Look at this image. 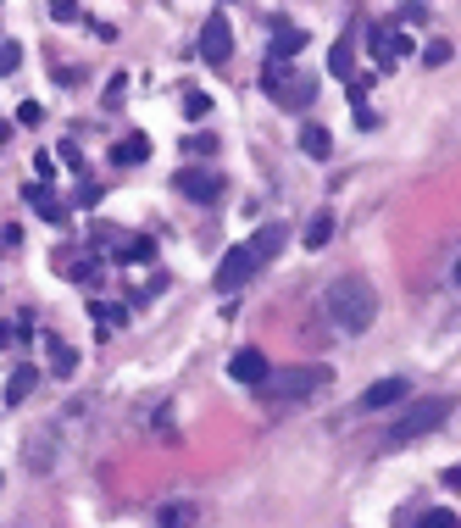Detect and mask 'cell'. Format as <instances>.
<instances>
[{"label":"cell","mask_w":461,"mask_h":528,"mask_svg":"<svg viewBox=\"0 0 461 528\" xmlns=\"http://www.w3.org/2000/svg\"><path fill=\"white\" fill-rule=\"evenodd\" d=\"M178 195H190V201H200V206H212V201H223V178L217 173H206V167H178Z\"/></svg>","instance_id":"cell-8"},{"label":"cell","mask_w":461,"mask_h":528,"mask_svg":"<svg viewBox=\"0 0 461 528\" xmlns=\"http://www.w3.org/2000/svg\"><path fill=\"white\" fill-rule=\"evenodd\" d=\"M51 17H56V23H73L78 6H73V0H51Z\"/></svg>","instance_id":"cell-27"},{"label":"cell","mask_w":461,"mask_h":528,"mask_svg":"<svg viewBox=\"0 0 461 528\" xmlns=\"http://www.w3.org/2000/svg\"><path fill=\"white\" fill-rule=\"evenodd\" d=\"M195 517L200 512H195L190 500H167L161 512H156V528H195Z\"/></svg>","instance_id":"cell-15"},{"label":"cell","mask_w":461,"mask_h":528,"mask_svg":"<svg viewBox=\"0 0 461 528\" xmlns=\"http://www.w3.org/2000/svg\"><path fill=\"white\" fill-rule=\"evenodd\" d=\"M423 61H428V67H439V61H450V45H445V39H434V45L423 51Z\"/></svg>","instance_id":"cell-26"},{"label":"cell","mask_w":461,"mask_h":528,"mask_svg":"<svg viewBox=\"0 0 461 528\" xmlns=\"http://www.w3.org/2000/svg\"><path fill=\"white\" fill-rule=\"evenodd\" d=\"M45 345H51V373H56V378H73V373H78V351H73L67 340H56V334H51Z\"/></svg>","instance_id":"cell-17"},{"label":"cell","mask_w":461,"mask_h":528,"mask_svg":"<svg viewBox=\"0 0 461 528\" xmlns=\"http://www.w3.org/2000/svg\"><path fill=\"white\" fill-rule=\"evenodd\" d=\"M6 345H12V328H6V323H0V351H6Z\"/></svg>","instance_id":"cell-28"},{"label":"cell","mask_w":461,"mask_h":528,"mask_svg":"<svg viewBox=\"0 0 461 528\" xmlns=\"http://www.w3.org/2000/svg\"><path fill=\"white\" fill-rule=\"evenodd\" d=\"M228 373H234V384H262V378L272 373V362H267L256 345H245V351L228 356Z\"/></svg>","instance_id":"cell-10"},{"label":"cell","mask_w":461,"mask_h":528,"mask_svg":"<svg viewBox=\"0 0 461 528\" xmlns=\"http://www.w3.org/2000/svg\"><path fill=\"white\" fill-rule=\"evenodd\" d=\"M356 45H362V34H356V23L333 39V51H328V73L333 78H350V67H356Z\"/></svg>","instance_id":"cell-12"},{"label":"cell","mask_w":461,"mask_h":528,"mask_svg":"<svg viewBox=\"0 0 461 528\" xmlns=\"http://www.w3.org/2000/svg\"><path fill=\"white\" fill-rule=\"evenodd\" d=\"M306 45V34L301 28H289L284 17H272V45H267V61H295Z\"/></svg>","instance_id":"cell-11"},{"label":"cell","mask_w":461,"mask_h":528,"mask_svg":"<svg viewBox=\"0 0 461 528\" xmlns=\"http://www.w3.org/2000/svg\"><path fill=\"white\" fill-rule=\"evenodd\" d=\"M267 256L256 250V240H245V245H234V250H223V267H217V289L223 295H234L239 284H250L256 279V267H262Z\"/></svg>","instance_id":"cell-5"},{"label":"cell","mask_w":461,"mask_h":528,"mask_svg":"<svg viewBox=\"0 0 461 528\" xmlns=\"http://www.w3.org/2000/svg\"><path fill=\"white\" fill-rule=\"evenodd\" d=\"M367 51H372V61H379V67H395V61L411 56V34H406L401 23H372Z\"/></svg>","instance_id":"cell-6"},{"label":"cell","mask_w":461,"mask_h":528,"mask_svg":"<svg viewBox=\"0 0 461 528\" xmlns=\"http://www.w3.org/2000/svg\"><path fill=\"white\" fill-rule=\"evenodd\" d=\"M184 145H190V151H195V156H212V151H217V139H212V134H190V139H184Z\"/></svg>","instance_id":"cell-25"},{"label":"cell","mask_w":461,"mask_h":528,"mask_svg":"<svg viewBox=\"0 0 461 528\" xmlns=\"http://www.w3.org/2000/svg\"><path fill=\"white\" fill-rule=\"evenodd\" d=\"M411 528H461V517H456V512H445V506H434V512H423Z\"/></svg>","instance_id":"cell-22"},{"label":"cell","mask_w":461,"mask_h":528,"mask_svg":"<svg viewBox=\"0 0 461 528\" xmlns=\"http://www.w3.org/2000/svg\"><path fill=\"white\" fill-rule=\"evenodd\" d=\"M445 484H450V490H456V484H461V468H450V473H445Z\"/></svg>","instance_id":"cell-29"},{"label":"cell","mask_w":461,"mask_h":528,"mask_svg":"<svg viewBox=\"0 0 461 528\" xmlns=\"http://www.w3.org/2000/svg\"><path fill=\"white\" fill-rule=\"evenodd\" d=\"M323 311L333 317V328H340V334H367L372 317H379V289H372L362 272H345V279L328 284Z\"/></svg>","instance_id":"cell-1"},{"label":"cell","mask_w":461,"mask_h":528,"mask_svg":"<svg viewBox=\"0 0 461 528\" xmlns=\"http://www.w3.org/2000/svg\"><path fill=\"white\" fill-rule=\"evenodd\" d=\"M301 151L323 162V156L333 151V139H328V129H317V122H306V129H301Z\"/></svg>","instance_id":"cell-18"},{"label":"cell","mask_w":461,"mask_h":528,"mask_svg":"<svg viewBox=\"0 0 461 528\" xmlns=\"http://www.w3.org/2000/svg\"><path fill=\"white\" fill-rule=\"evenodd\" d=\"M0 145H6V129H0Z\"/></svg>","instance_id":"cell-31"},{"label":"cell","mask_w":461,"mask_h":528,"mask_svg":"<svg viewBox=\"0 0 461 528\" xmlns=\"http://www.w3.org/2000/svg\"><path fill=\"white\" fill-rule=\"evenodd\" d=\"M328 234H333V211H317V217L306 223V250H323Z\"/></svg>","instance_id":"cell-19"},{"label":"cell","mask_w":461,"mask_h":528,"mask_svg":"<svg viewBox=\"0 0 461 528\" xmlns=\"http://www.w3.org/2000/svg\"><path fill=\"white\" fill-rule=\"evenodd\" d=\"M456 412V400L450 395H428V400H411V406L401 412V422L389 429V445H411V439H423V434H434L439 422H445Z\"/></svg>","instance_id":"cell-3"},{"label":"cell","mask_w":461,"mask_h":528,"mask_svg":"<svg viewBox=\"0 0 461 528\" xmlns=\"http://www.w3.org/2000/svg\"><path fill=\"white\" fill-rule=\"evenodd\" d=\"M28 206H34V211H45L51 223H67V211H61V201H56V189H51V184H28Z\"/></svg>","instance_id":"cell-14"},{"label":"cell","mask_w":461,"mask_h":528,"mask_svg":"<svg viewBox=\"0 0 461 528\" xmlns=\"http://www.w3.org/2000/svg\"><path fill=\"white\" fill-rule=\"evenodd\" d=\"M206 112H212V95H206V90H184V117L200 122Z\"/></svg>","instance_id":"cell-21"},{"label":"cell","mask_w":461,"mask_h":528,"mask_svg":"<svg viewBox=\"0 0 461 528\" xmlns=\"http://www.w3.org/2000/svg\"><path fill=\"white\" fill-rule=\"evenodd\" d=\"M17 61H23V51H17L12 39H0V78H6V73H17Z\"/></svg>","instance_id":"cell-23"},{"label":"cell","mask_w":461,"mask_h":528,"mask_svg":"<svg viewBox=\"0 0 461 528\" xmlns=\"http://www.w3.org/2000/svg\"><path fill=\"white\" fill-rule=\"evenodd\" d=\"M228 56H234V28H228V17L212 12L200 28V61H212V67H228Z\"/></svg>","instance_id":"cell-7"},{"label":"cell","mask_w":461,"mask_h":528,"mask_svg":"<svg viewBox=\"0 0 461 528\" xmlns=\"http://www.w3.org/2000/svg\"><path fill=\"white\" fill-rule=\"evenodd\" d=\"M256 250H262V256L272 262V256H278V250H284V223H267L262 228V234H256Z\"/></svg>","instance_id":"cell-20"},{"label":"cell","mask_w":461,"mask_h":528,"mask_svg":"<svg viewBox=\"0 0 461 528\" xmlns=\"http://www.w3.org/2000/svg\"><path fill=\"white\" fill-rule=\"evenodd\" d=\"M450 279H456V289H461V256H456V267H450Z\"/></svg>","instance_id":"cell-30"},{"label":"cell","mask_w":461,"mask_h":528,"mask_svg":"<svg viewBox=\"0 0 461 528\" xmlns=\"http://www.w3.org/2000/svg\"><path fill=\"white\" fill-rule=\"evenodd\" d=\"M145 156H151V139H145V134H129V139L112 145V162H117V167H139Z\"/></svg>","instance_id":"cell-13"},{"label":"cell","mask_w":461,"mask_h":528,"mask_svg":"<svg viewBox=\"0 0 461 528\" xmlns=\"http://www.w3.org/2000/svg\"><path fill=\"white\" fill-rule=\"evenodd\" d=\"M39 117H45V106H39V100H23V106H17V122H23V129H39Z\"/></svg>","instance_id":"cell-24"},{"label":"cell","mask_w":461,"mask_h":528,"mask_svg":"<svg viewBox=\"0 0 461 528\" xmlns=\"http://www.w3.org/2000/svg\"><path fill=\"white\" fill-rule=\"evenodd\" d=\"M411 395V384L401 373L395 378H379V384H367V395H362V412H389V406H401V400Z\"/></svg>","instance_id":"cell-9"},{"label":"cell","mask_w":461,"mask_h":528,"mask_svg":"<svg viewBox=\"0 0 461 528\" xmlns=\"http://www.w3.org/2000/svg\"><path fill=\"white\" fill-rule=\"evenodd\" d=\"M328 367H272L267 378H262V400H272V406H284V400H306L311 390H323L328 384Z\"/></svg>","instance_id":"cell-2"},{"label":"cell","mask_w":461,"mask_h":528,"mask_svg":"<svg viewBox=\"0 0 461 528\" xmlns=\"http://www.w3.org/2000/svg\"><path fill=\"white\" fill-rule=\"evenodd\" d=\"M262 90H267V100H278L284 112H301V106L317 95V83L301 78V73H289V61H267V67H262Z\"/></svg>","instance_id":"cell-4"},{"label":"cell","mask_w":461,"mask_h":528,"mask_svg":"<svg viewBox=\"0 0 461 528\" xmlns=\"http://www.w3.org/2000/svg\"><path fill=\"white\" fill-rule=\"evenodd\" d=\"M39 390V367H17L12 378H6V406H17V400H28Z\"/></svg>","instance_id":"cell-16"}]
</instances>
